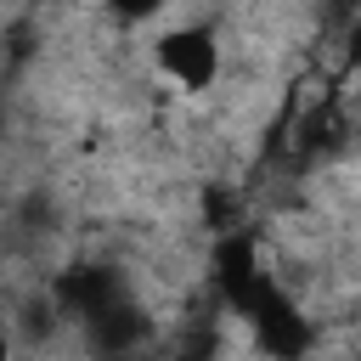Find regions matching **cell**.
Instances as JSON below:
<instances>
[{"label": "cell", "instance_id": "1", "mask_svg": "<svg viewBox=\"0 0 361 361\" xmlns=\"http://www.w3.org/2000/svg\"><path fill=\"white\" fill-rule=\"evenodd\" d=\"M158 68L180 85V90H209L220 73V45L209 28H175L158 39Z\"/></svg>", "mask_w": 361, "mask_h": 361}, {"label": "cell", "instance_id": "4", "mask_svg": "<svg viewBox=\"0 0 361 361\" xmlns=\"http://www.w3.org/2000/svg\"><path fill=\"white\" fill-rule=\"evenodd\" d=\"M259 276H265V271H259L254 243H248V237H237V231H226V237H220V248H214V282L226 288V299L237 305Z\"/></svg>", "mask_w": 361, "mask_h": 361}, {"label": "cell", "instance_id": "7", "mask_svg": "<svg viewBox=\"0 0 361 361\" xmlns=\"http://www.w3.org/2000/svg\"><path fill=\"white\" fill-rule=\"evenodd\" d=\"M124 23H141V17H152V11H164V0H107Z\"/></svg>", "mask_w": 361, "mask_h": 361}, {"label": "cell", "instance_id": "2", "mask_svg": "<svg viewBox=\"0 0 361 361\" xmlns=\"http://www.w3.org/2000/svg\"><path fill=\"white\" fill-rule=\"evenodd\" d=\"M113 299H124V282L107 265H73V271L56 276V305L68 316H79V322H90L96 310H107Z\"/></svg>", "mask_w": 361, "mask_h": 361}, {"label": "cell", "instance_id": "5", "mask_svg": "<svg viewBox=\"0 0 361 361\" xmlns=\"http://www.w3.org/2000/svg\"><path fill=\"white\" fill-rule=\"evenodd\" d=\"M56 310H62L56 293H51V299H28V305H23V333H28V338H51V333H56Z\"/></svg>", "mask_w": 361, "mask_h": 361}, {"label": "cell", "instance_id": "8", "mask_svg": "<svg viewBox=\"0 0 361 361\" xmlns=\"http://www.w3.org/2000/svg\"><path fill=\"white\" fill-rule=\"evenodd\" d=\"M6 350H11V338H6V333H0V361H6Z\"/></svg>", "mask_w": 361, "mask_h": 361}, {"label": "cell", "instance_id": "6", "mask_svg": "<svg viewBox=\"0 0 361 361\" xmlns=\"http://www.w3.org/2000/svg\"><path fill=\"white\" fill-rule=\"evenodd\" d=\"M203 214H209V226H214V231H226V220H231V197L209 186V197H203Z\"/></svg>", "mask_w": 361, "mask_h": 361}, {"label": "cell", "instance_id": "3", "mask_svg": "<svg viewBox=\"0 0 361 361\" xmlns=\"http://www.w3.org/2000/svg\"><path fill=\"white\" fill-rule=\"evenodd\" d=\"M85 333H90V344H96V350L118 355V350H135V344H147V338H152V316H147L135 299H113L107 310H96V316L85 322Z\"/></svg>", "mask_w": 361, "mask_h": 361}]
</instances>
